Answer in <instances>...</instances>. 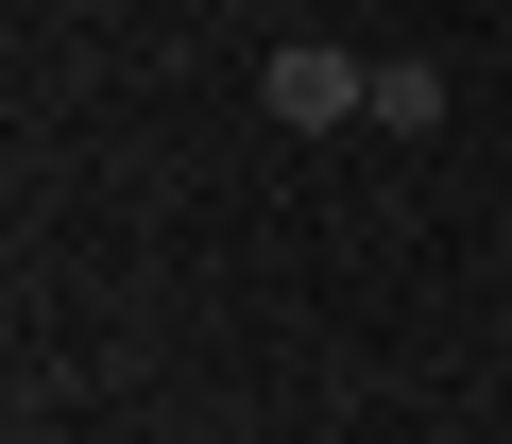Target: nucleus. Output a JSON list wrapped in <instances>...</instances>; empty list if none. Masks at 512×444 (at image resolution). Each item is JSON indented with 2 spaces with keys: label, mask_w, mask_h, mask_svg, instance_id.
<instances>
[{
  "label": "nucleus",
  "mask_w": 512,
  "mask_h": 444,
  "mask_svg": "<svg viewBox=\"0 0 512 444\" xmlns=\"http://www.w3.org/2000/svg\"><path fill=\"white\" fill-rule=\"evenodd\" d=\"M256 103H274L291 137H325V120H376V69H359V52H325V35H291L274 69H256Z\"/></svg>",
  "instance_id": "1"
},
{
  "label": "nucleus",
  "mask_w": 512,
  "mask_h": 444,
  "mask_svg": "<svg viewBox=\"0 0 512 444\" xmlns=\"http://www.w3.org/2000/svg\"><path fill=\"white\" fill-rule=\"evenodd\" d=\"M444 103H461V86H444L427 52H376V120H393V137H444Z\"/></svg>",
  "instance_id": "2"
}]
</instances>
